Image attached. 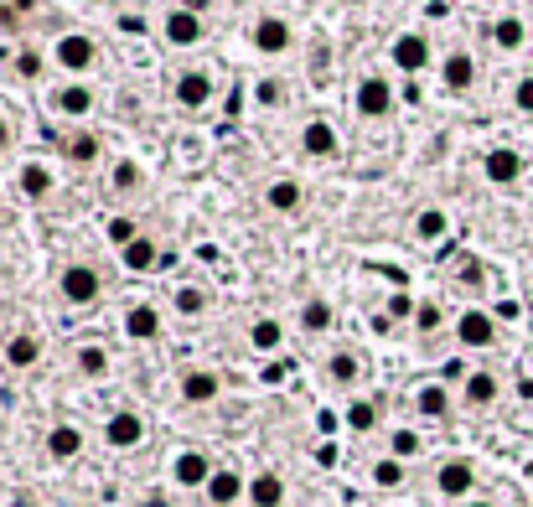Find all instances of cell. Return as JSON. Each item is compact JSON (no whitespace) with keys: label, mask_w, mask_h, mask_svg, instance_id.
Segmentation results:
<instances>
[{"label":"cell","mask_w":533,"mask_h":507,"mask_svg":"<svg viewBox=\"0 0 533 507\" xmlns=\"http://www.w3.org/2000/svg\"><path fill=\"white\" fill-rule=\"evenodd\" d=\"M99 57L104 52H99V42L88 32H63L52 42V68H63L73 83H83L88 73H99Z\"/></svg>","instance_id":"obj_1"},{"label":"cell","mask_w":533,"mask_h":507,"mask_svg":"<svg viewBox=\"0 0 533 507\" xmlns=\"http://www.w3.org/2000/svg\"><path fill=\"white\" fill-rule=\"evenodd\" d=\"M57 295H63L68 306H94L99 295H104V275L94 270V264L73 259V264H63V270H57Z\"/></svg>","instance_id":"obj_2"},{"label":"cell","mask_w":533,"mask_h":507,"mask_svg":"<svg viewBox=\"0 0 533 507\" xmlns=\"http://www.w3.org/2000/svg\"><path fill=\"white\" fill-rule=\"evenodd\" d=\"M202 37H207L202 11H192V6H171V11L161 16V42H166V47L192 52V47H202Z\"/></svg>","instance_id":"obj_3"},{"label":"cell","mask_w":533,"mask_h":507,"mask_svg":"<svg viewBox=\"0 0 533 507\" xmlns=\"http://www.w3.org/2000/svg\"><path fill=\"white\" fill-rule=\"evenodd\" d=\"M435 492L446 502H471V492H477V466L466 456H446L435 466Z\"/></svg>","instance_id":"obj_4"},{"label":"cell","mask_w":533,"mask_h":507,"mask_svg":"<svg viewBox=\"0 0 533 507\" xmlns=\"http://www.w3.org/2000/svg\"><path fill=\"white\" fill-rule=\"evenodd\" d=\"M352 109H358L363 119H389L394 114V83L383 73L358 78V88H352Z\"/></svg>","instance_id":"obj_5"},{"label":"cell","mask_w":533,"mask_h":507,"mask_svg":"<svg viewBox=\"0 0 533 507\" xmlns=\"http://www.w3.org/2000/svg\"><path fill=\"white\" fill-rule=\"evenodd\" d=\"M389 63L399 68V73H425L430 63H435V47H430V37L425 32H399L394 42H389Z\"/></svg>","instance_id":"obj_6"},{"label":"cell","mask_w":533,"mask_h":507,"mask_svg":"<svg viewBox=\"0 0 533 507\" xmlns=\"http://www.w3.org/2000/svg\"><path fill=\"white\" fill-rule=\"evenodd\" d=\"M456 342H461L466 352H487V347L497 342V316L482 311V306L456 311Z\"/></svg>","instance_id":"obj_7"},{"label":"cell","mask_w":533,"mask_h":507,"mask_svg":"<svg viewBox=\"0 0 533 507\" xmlns=\"http://www.w3.org/2000/svg\"><path fill=\"white\" fill-rule=\"evenodd\" d=\"M171 104H176V109H187V114L207 109V104H213V73H207V68L176 73V78H171Z\"/></svg>","instance_id":"obj_8"},{"label":"cell","mask_w":533,"mask_h":507,"mask_svg":"<svg viewBox=\"0 0 533 507\" xmlns=\"http://www.w3.org/2000/svg\"><path fill=\"white\" fill-rule=\"evenodd\" d=\"M104 445L109 451H140L145 445V414L140 409H114L104 420Z\"/></svg>","instance_id":"obj_9"},{"label":"cell","mask_w":533,"mask_h":507,"mask_svg":"<svg viewBox=\"0 0 533 507\" xmlns=\"http://www.w3.org/2000/svg\"><path fill=\"white\" fill-rule=\"evenodd\" d=\"M213 461H207V451H192V445H187V451H176L171 456V482L176 487H182V492H207V482H213Z\"/></svg>","instance_id":"obj_10"},{"label":"cell","mask_w":533,"mask_h":507,"mask_svg":"<svg viewBox=\"0 0 533 507\" xmlns=\"http://www.w3.org/2000/svg\"><path fill=\"white\" fill-rule=\"evenodd\" d=\"M249 42H254V52H264V57H285V52L295 47V26H290L285 16H259V21L249 26Z\"/></svg>","instance_id":"obj_11"},{"label":"cell","mask_w":533,"mask_h":507,"mask_svg":"<svg viewBox=\"0 0 533 507\" xmlns=\"http://www.w3.org/2000/svg\"><path fill=\"white\" fill-rule=\"evenodd\" d=\"M176 394H182V404H192V409H202V404H218V394H223V378H218L213 368H187L182 378H176Z\"/></svg>","instance_id":"obj_12"},{"label":"cell","mask_w":533,"mask_h":507,"mask_svg":"<svg viewBox=\"0 0 533 507\" xmlns=\"http://www.w3.org/2000/svg\"><path fill=\"white\" fill-rule=\"evenodd\" d=\"M120 326H125L130 342H156V337L166 332V316H161V306H151V301H135V306H125Z\"/></svg>","instance_id":"obj_13"},{"label":"cell","mask_w":533,"mask_h":507,"mask_svg":"<svg viewBox=\"0 0 533 507\" xmlns=\"http://www.w3.org/2000/svg\"><path fill=\"white\" fill-rule=\"evenodd\" d=\"M482 176L492 187H518L523 182V156L513 151V145H492V151L482 156Z\"/></svg>","instance_id":"obj_14"},{"label":"cell","mask_w":533,"mask_h":507,"mask_svg":"<svg viewBox=\"0 0 533 507\" xmlns=\"http://www.w3.org/2000/svg\"><path fill=\"white\" fill-rule=\"evenodd\" d=\"M301 151L311 161H332L342 151V135H337L332 119H306V125H301Z\"/></svg>","instance_id":"obj_15"},{"label":"cell","mask_w":533,"mask_h":507,"mask_svg":"<svg viewBox=\"0 0 533 507\" xmlns=\"http://www.w3.org/2000/svg\"><path fill=\"white\" fill-rule=\"evenodd\" d=\"M440 83H446L451 94H471V88H477V57H471L466 47L446 52L440 57Z\"/></svg>","instance_id":"obj_16"},{"label":"cell","mask_w":533,"mask_h":507,"mask_svg":"<svg viewBox=\"0 0 533 507\" xmlns=\"http://www.w3.org/2000/svg\"><path fill=\"white\" fill-rule=\"evenodd\" d=\"M52 109L63 114V119H88V114L99 109L94 83H68V88H57V94H52Z\"/></svg>","instance_id":"obj_17"},{"label":"cell","mask_w":533,"mask_h":507,"mask_svg":"<svg viewBox=\"0 0 533 507\" xmlns=\"http://www.w3.org/2000/svg\"><path fill=\"white\" fill-rule=\"evenodd\" d=\"M244 497H249V476L233 471V466H218L213 482H207V502H213V507H233V502H244Z\"/></svg>","instance_id":"obj_18"},{"label":"cell","mask_w":533,"mask_h":507,"mask_svg":"<svg viewBox=\"0 0 533 507\" xmlns=\"http://www.w3.org/2000/svg\"><path fill=\"white\" fill-rule=\"evenodd\" d=\"M264 207H270V213H301V207H306V187L295 182V176H275V182L264 187Z\"/></svg>","instance_id":"obj_19"},{"label":"cell","mask_w":533,"mask_h":507,"mask_svg":"<svg viewBox=\"0 0 533 507\" xmlns=\"http://www.w3.org/2000/svg\"><path fill=\"white\" fill-rule=\"evenodd\" d=\"M461 394H466V404H471V409H492V404L502 399V378H497V373H487V368H477V373H466Z\"/></svg>","instance_id":"obj_20"},{"label":"cell","mask_w":533,"mask_h":507,"mask_svg":"<svg viewBox=\"0 0 533 507\" xmlns=\"http://www.w3.org/2000/svg\"><path fill=\"white\" fill-rule=\"evenodd\" d=\"M37 363H42V337H37V332H16V337H6V368L26 373V368H37Z\"/></svg>","instance_id":"obj_21"},{"label":"cell","mask_w":533,"mask_h":507,"mask_svg":"<svg viewBox=\"0 0 533 507\" xmlns=\"http://www.w3.org/2000/svg\"><path fill=\"white\" fill-rule=\"evenodd\" d=\"M249 507H285V476L280 471H259L249 476Z\"/></svg>","instance_id":"obj_22"},{"label":"cell","mask_w":533,"mask_h":507,"mask_svg":"<svg viewBox=\"0 0 533 507\" xmlns=\"http://www.w3.org/2000/svg\"><path fill=\"white\" fill-rule=\"evenodd\" d=\"M16 187H21V197H26V202H47V197H52V187H57V182H52V166L26 161V166H21V176H16Z\"/></svg>","instance_id":"obj_23"},{"label":"cell","mask_w":533,"mask_h":507,"mask_svg":"<svg viewBox=\"0 0 533 507\" xmlns=\"http://www.w3.org/2000/svg\"><path fill=\"white\" fill-rule=\"evenodd\" d=\"M47 456H52V461H78V456H83V430L68 425V420L52 425V430H47Z\"/></svg>","instance_id":"obj_24"},{"label":"cell","mask_w":533,"mask_h":507,"mask_svg":"<svg viewBox=\"0 0 533 507\" xmlns=\"http://www.w3.org/2000/svg\"><path fill=\"white\" fill-rule=\"evenodd\" d=\"M120 264H125L130 275H151L156 264H161V249H156V238H151V233H140L130 249H120Z\"/></svg>","instance_id":"obj_25"},{"label":"cell","mask_w":533,"mask_h":507,"mask_svg":"<svg viewBox=\"0 0 533 507\" xmlns=\"http://www.w3.org/2000/svg\"><path fill=\"white\" fill-rule=\"evenodd\" d=\"M414 409H420V420H446L451 414V389L446 383H420V389H414Z\"/></svg>","instance_id":"obj_26"},{"label":"cell","mask_w":533,"mask_h":507,"mask_svg":"<svg viewBox=\"0 0 533 507\" xmlns=\"http://www.w3.org/2000/svg\"><path fill=\"white\" fill-rule=\"evenodd\" d=\"M332 326H337L332 301H327V295H311V301L301 306V332H311V337H327Z\"/></svg>","instance_id":"obj_27"},{"label":"cell","mask_w":533,"mask_h":507,"mask_svg":"<svg viewBox=\"0 0 533 507\" xmlns=\"http://www.w3.org/2000/svg\"><path fill=\"white\" fill-rule=\"evenodd\" d=\"M63 156H68L73 166H94V161L104 156V140H99L94 130H73V135L63 140Z\"/></svg>","instance_id":"obj_28"},{"label":"cell","mask_w":533,"mask_h":507,"mask_svg":"<svg viewBox=\"0 0 533 507\" xmlns=\"http://www.w3.org/2000/svg\"><path fill=\"white\" fill-rule=\"evenodd\" d=\"M446 233H451L446 207H420V213H414V238H420V244H440Z\"/></svg>","instance_id":"obj_29"},{"label":"cell","mask_w":533,"mask_h":507,"mask_svg":"<svg viewBox=\"0 0 533 507\" xmlns=\"http://www.w3.org/2000/svg\"><path fill=\"white\" fill-rule=\"evenodd\" d=\"M528 42V21L523 16H497L492 21V47L497 52H518Z\"/></svg>","instance_id":"obj_30"},{"label":"cell","mask_w":533,"mask_h":507,"mask_svg":"<svg viewBox=\"0 0 533 507\" xmlns=\"http://www.w3.org/2000/svg\"><path fill=\"white\" fill-rule=\"evenodd\" d=\"M327 378L337 383V389H352V383L363 378V357H358V352H347V347L332 352V357H327Z\"/></svg>","instance_id":"obj_31"},{"label":"cell","mask_w":533,"mask_h":507,"mask_svg":"<svg viewBox=\"0 0 533 507\" xmlns=\"http://www.w3.org/2000/svg\"><path fill=\"white\" fill-rule=\"evenodd\" d=\"M207 306H213V301H207V290H202V285H176V290H171V311H176V316H187V321L207 316Z\"/></svg>","instance_id":"obj_32"},{"label":"cell","mask_w":533,"mask_h":507,"mask_svg":"<svg viewBox=\"0 0 533 507\" xmlns=\"http://www.w3.org/2000/svg\"><path fill=\"white\" fill-rule=\"evenodd\" d=\"M280 342H285V326H280L275 316H259V321L249 326V347H254V352H280Z\"/></svg>","instance_id":"obj_33"},{"label":"cell","mask_w":533,"mask_h":507,"mask_svg":"<svg viewBox=\"0 0 533 507\" xmlns=\"http://www.w3.org/2000/svg\"><path fill=\"white\" fill-rule=\"evenodd\" d=\"M73 363H78L83 378H109V352H104L99 342H83V347L73 352Z\"/></svg>","instance_id":"obj_34"},{"label":"cell","mask_w":533,"mask_h":507,"mask_svg":"<svg viewBox=\"0 0 533 507\" xmlns=\"http://www.w3.org/2000/svg\"><path fill=\"white\" fill-rule=\"evenodd\" d=\"M342 420H347L352 435H373V425H378V404H373V399H352Z\"/></svg>","instance_id":"obj_35"},{"label":"cell","mask_w":533,"mask_h":507,"mask_svg":"<svg viewBox=\"0 0 533 507\" xmlns=\"http://www.w3.org/2000/svg\"><path fill=\"white\" fill-rule=\"evenodd\" d=\"M404 461L399 456H383V461H373V487H383V492H399L404 487Z\"/></svg>","instance_id":"obj_36"},{"label":"cell","mask_w":533,"mask_h":507,"mask_svg":"<svg viewBox=\"0 0 533 507\" xmlns=\"http://www.w3.org/2000/svg\"><path fill=\"white\" fill-rule=\"evenodd\" d=\"M42 73H47V57H42L37 47H21V52H16V78H21V83H37Z\"/></svg>","instance_id":"obj_37"},{"label":"cell","mask_w":533,"mask_h":507,"mask_svg":"<svg viewBox=\"0 0 533 507\" xmlns=\"http://www.w3.org/2000/svg\"><path fill=\"white\" fill-rule=\"evenodd\" d=\"M249 94H254L259 109H280V104H285V83H280V78H254Z\"/></svg>","instance_id":"obj_38"},{"label":"cell","mask_w":533,"mask_h":507,"mask_svg":"<svg viewBox=\"0 0 533 507\" xmlns=\"http://www.w3.org/2000/svg\"><path fill=\"white\" fill-rule=\"evenodd\" d=\"M389 451H394L399 461H409V456H420V451H425V435H420V430H409V425H399L394 440H389Z\"/></svg>","instance_id":"obj_39"},{"label":"cell","mask_w":533,"mask_h":507,"mask_svg":"<svg viewBox=\"0 0 533 507\" xmlns=\"http://www.w3.org/2000/svg\"><path fill=\"white\" fill-rule=\"evenodd\" d=\"M440 326H446V311H440V301H420V311H414V332L430 337V332H440Z\"/></svg>","instance_id":"obj_40"},{"label":"cell","mask_w":533,"mask_h":507,"mask_svg":"<svg viewBox=\"0 0 533 507\" xmlns=\"http://www.w3.org/2000/svg\"><path fill=\"white\" fill-rule=\"evenodd\" d=\"M135 238H140V223H135V218H109V244H114V249H130Z\"/></svg>","instance_id":"obj_41"},{"label":"cell","mask_w":533,"mask_h":507,"mask_svg":"<svg viewBox=\"0 0 533 507\" xmlns=\"http://www.w3.org/2000/svg\"><path fill=\"white\" fill-rule=\"evenodd\" d=\"M456 285H461V290H482V285H487L482 259H461V264H456Z\"/></svg>","instance_id":"obj_42"},{"label":"cell","mask_w":533,"mask_h":507,"mask_svg":"<svg viewBox=\"0 0 533 507\" xmlns=\"http://www.w3.org/2000/svg\"><path fill=\"white\" fill-rule=\"evenodd\" d=\"M145 182V171L135 166V161H120V166H114V192H135Z\"/></svg>","instance_id":"obj_43"},{"label":"cell","mask_w":533,"mask_h":507,"mask_svg":"<svg viewBox=\"0 0 533 507\" xmlns=\"http://www.w3.org/2000/svg\"><path fill=\"white\" fill-rule=\"evenodd\" d=\"M414 311H420V306H414V301H409V295H404V290H394V295H389V301H383V316H389V321H404V316L414 321Z\"/></svg>","instance_id":"obj_44"},{"label":"cell","mask_w":533,"mask_h":507,"mask_svg":"<svg viewBox=\"0 0 533 507\" xmlns=\"http://www.w3.org/2000/svg\"><path fill=\"white\" fill-rule=\"evenodd\" d=\"M513 109H523V114H533V73H523V78L513 83Z\"/></svg>","instance_id":"obj_45"},{"label":"cell","mask_w":533,"mask_h":507,"mask_svg":"<svg viewBox=\"0 0 533 507\" xmlns=\"http://www.w3.org/2000/svg\"><path fill=\"white\" fill-rule=\"evenodd\" d=\"M16 145V125H11V114H0V156H6Z\"/></svg>","instance_id":"obj_46"},{"label":"cell","mask_w":533,"mask_h":507,"mask_svg":"<svg viewBox=\"0 0 533 507\" xmlns=\"http://www.w3.org/2000/svg\"><path fill=\"white\" fill-rule=\"evenodd\" d=\"M114 26H120V32H125V37H130V32H135V37L145 32V21H140V16H130V11H125L120 21H114Z\"/></svg>","instance_id":"obj_47"},{"label":"cell","mask_w":533,"mask_h":507,"mask_svg":"<svg viewBox=\"0 0 533 507\" xmlns=\"http://www.w3.org/2000/svg\"><path fill=\"white\" fill-rule=\"evenodd\" d=\"M140 507H176V502H171L166 492H145V497H140Z\"/></svg>","instance_id":"obj_48"},{"label":"cell","mask_w":533,"mask_h":507,"mask_svg":"<svg viewBox=\"0 0 533 507\" xmlns=\"http://www.w3.org/2000/svg\"><path fill=\"white\" fill-rule=\"evenodd\" d=\"M466 507H497V502H482V497H471V502H466Z\"/></svg>","instance_id":"obj_49"}]
</instances>
